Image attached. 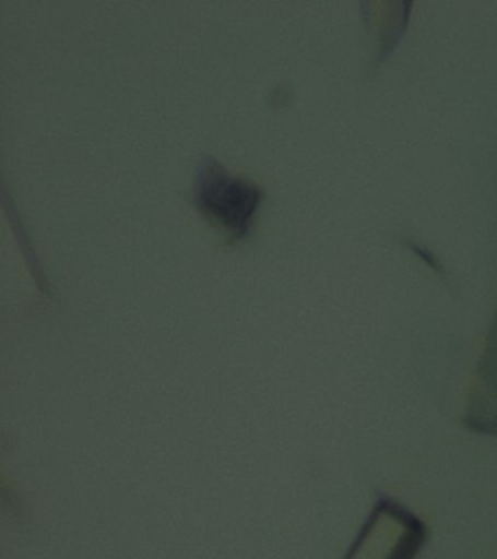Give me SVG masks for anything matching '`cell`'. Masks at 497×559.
Wrapping results in <instances>:
<instances>
[{
	"label": "cell",
	"mask_w": 497,
	"mask_h": 559,
	"mask_svg": "<svg viewBox=\"0 0 497 559\" xmlns=\"http://www.w3.org/2000/svg\"><path fill=\"white\" fill-rule=\"evenodd\" d=\"M196 190L203 212L211 213L235 234H246L251 214L260 200L259 188L248 187L241 179L230 177L220 165L213 164L200 174Z\"/></svg>",
	"instance_id": "cell-1"
}]
</instances>
